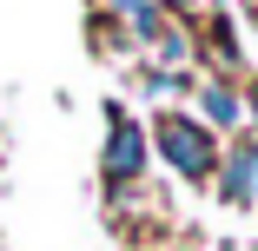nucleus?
Listing matches in <instances>:
<instances>
[{
	"label": "nucleus",
	"mask_w": 258,
	"mask_h": 251,
	"mask_svg": "<svg viewBox=\"0 0 258 251\" xmlns=\"http://www.w3.org/2000/svg\"><path fill=\"white\" fill-rule=\"evenodd\" d=\"M159 145H166L172 172H185V179H212V165H219L212 132L192 126V119H179V113H166V119H159Z\"/></svg>",
	"instance_id": "nucleus-1"
},
{
	"label": "nucleus",
	"mask_w": 258,
	"mask_h": 251,
	"mask_svg": "<svg viewBox=\"0 0 258 251\" xmlns=\"http://www.w3.org/2000/svg\"><path fill=\"white\" fill-rule=\"evenodd\" d=\"M139 165H146V132H139V126H126V119L113 113V145H106V179H113V185H126V179H139Z\"/></svg>",
	"instance_id": "nucleus-2"
},
{
	"label": "nucleus",
	"mask_w": 258,
	"mask_h": 251,
	"mask_svg": "<svg viewBox=\"0 0 258 251\" xmlns=\"http://www.w3.org/2000/svg\"><path fill=\"white\" fill-rule=\"evenodd\" d=\"M251 192H258V145H238L225 159V198L232 205H251Z\"/></svg>",
	"instance_id": "nucleus-3"
},
{
	"label": "nucleus",
	"mask_w": 258,
	"mask_h": 251,
	"mask_svg": "<svg viewBox=\"0 0 258 251\" xmlns=\"http://www.w3.org/2000/svg\"><path fill=\"white\" fill-rule=\"evenodd\" d=\"M199 99H205V119H212V126H232V119H238V99H232L225 86H205Z\"/></svg>",
	"instance_id": "nucleus-4"
},
{
	"label": "nucleus",
	"mask_w": 258,
	"mask_h": 251,
	"mask_svg": "<svg viewBox=\"0 0 258 251\" xmlns=\"http://www.w3.org/2000/svg\"><path fill=\"white\" fill-rule=\"evenodd\" d=\"M179 7H199V0H179Z\"/></svg>",
	"instance_id": "nucleus-5"
},
{
	"label": "nucleus",
	"mask_w": 258,
	"mask_h": 251,
	"mask_svg": "<svg viewBox=\"0 0 258 251\" xmlns=\"http://www.w3.org/2000/svg\"><path fill=\"white\" fill-rule=\"evenodd\" d=\"M251 113H258V93H251Z\"/></svg>",
	"instance_id": "nucleus-6"
},
{
	"label": "nucleus",
	"mask_w": 258,
	"mask_h": 251,
	"mask_svg": "<svg viewBox=\"0 0 258 251\" xmlns=\"http://www.w3.org/2000/svg\"><path fill=\"white\" fill-rule=\"evenodd\" d=\"M166 251H172V244H166Z\"/></svg>",
	"instance_id": "nucleus-7"
}]
</instances>
